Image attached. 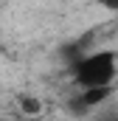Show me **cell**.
Wrapping results in <instances>:
<instances>
[{"label":"cell","instance_id":"obj_1","mask_svg":"<svg viewBox=\"0 0 118 121\" xmlns=\"http://www.w3.org/2000/svg\"><path fill=\"white\" fill-rule=\"evenodd\" d=\"M115 73H118V68H115V54L113 51H96L90 56H82L73 65V76H76L82 90H87V87H113Z\"/></svg>","mask_w":118,"mask_h":121},{"label":"cell","instance_id":"obj_2","mask_svg":"<svg viewBox=\"0 0 118 121\" xmlns=\"http://www.w3.org/2000/svg\"><path fill=\"white\" fill-rule=\"evenodd\" d=\"M113 93H115L113 87H87V90H79V93H76V101H79V107L87 113V110H93V107L110 101Z\"/></svg>","mask_w":118,"mask_h":121},{"label":"cell","instance_id":"obj_3","mask_svg":"<svg viewBox=\"0 0 118 121\" xmlns=\"http://www.w3.org/2000/svg\"><path fill=\"white\" fill-rule=\"evenodd\" d=\"M20 113L23 116H39L42 113V101L37 96H23L20 99Z\"/></svg>","mask_w":118,"mask_h":121}]
</instances>
